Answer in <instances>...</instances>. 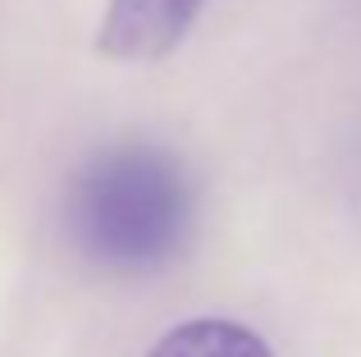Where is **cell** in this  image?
<instances>
[{
  "mask_svg": "<svg viewBox=\"0 0 361 357\" xmlns=\"http://www.w3.org/2000/svg\"><path fill=\"white\" fill-rule=\"evenodd\" d=\"M69 224L92 261L115 270H151L183 248L192 224V193L165 152L119 147L78 174Z\"/></svg>",
  "mask_w": 361,
  "mask_h": 357,
  "instance_id": "6da1fadb",
  "label": "cell"
},
{
  "mask_svg": "<svg viewBox=\"0 0 361 357\" xmlns=\"http://www.w3.org/2000/svg\"><path fill=\"white\" fill-rule=\"evenodd\" d=\"M202 5L206 0H110L97 46L101 55L128 60V64L165 60L188 37V28L197 23Z\"/></svg>",
  "mask_w": 361,
  "mask_h": 357,
  "instance_id": "7a4b0ae2",
  "label": "cell"
},
{
  "mask_svg": "<svg viewBox=\"0 0 361 357\" xmlns=\"http://www.w3.org/2000/svg\"><path fill=\"white\" fill-rule=\"evenodd\" d=\"M151 357H274L261 334L238 321H188L169 330L151 349Z\"/></svg>",
  "mask_w": 361,
  "mask_h": 357,
  "instance_id": "3957f363",
  "label": "cell"
}]
</instances>
